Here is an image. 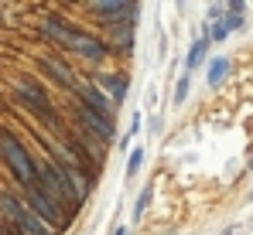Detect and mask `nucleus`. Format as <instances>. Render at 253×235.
Listing matches in <instances>:
<instances>
[{
  "instance_id": "17",
  "label": "nucleus",
  "mask_w": 253,
  "mask_h": 235,
  "mask_svg": "<svg viewBox=\"0 0 253 235\" xmlns=\"http://www.w3.org/2000/svg\"><path fill=\"white\" fill-rule=\"evenodd\" d=\"M188 89H192V75L185 72V75L178 78V85H174V106H185V99H188Z\"/></svg>"
},
{
  "instance_id": "19",
  "label": "nucleus",
  "mask_w": 253,
  "mask_h": 235,
  "mask_svg": "<svg viewBox=\"0 0 253 235\" xmlns=\"http://www.w3.org/2000/svg\"><path fill=\"white\" fill-rule=\"evenodd\" d=\"M147 130H151V133H161V116L151 119V126H147Z\"/></svg>"
},
{
  "instance_id": "18",
  "label": "nucleus",
  "mask_w": 253,
  "mask_h": 235,
  "mask_svg": "<svg viewBox=\"0 0 253 235\" xmlns=\"http://www.w3.org/2000/svg\"><path fill=\"white\" fill-rule=\"evenodd\" d=\"M140 126H144V116H140V109H133V116H130V126H126V136L120 140V147H126L137 133H140Z\"/></svg>"
},
{
  "instance_id": "9",
  "label": "nucleus",
  "mask_w": 253,
  "mask_h": 235,
  "mask_svg": "<svg viewBox=\"0 0 253 235\" xmlns=\"http://www.w3.org/2000/svg\"><path fill=\"white\" fill-rule=\"evenodd\" d=\"M38 65H42V68H44V72H48L51 78H55V82H58L62 89H79V82H76L72 68H69L65 62H58V58H42Z\"/></svg>"
},
{
  "instance_id": "2",
  "label": "nucleus",
  "mask_w": 253,
  "mask_h": 235,
  "mask_svg": "<svg viewBox=\"0 0 253 235\" xmlns=\"http://www.w3.org/2000/svg\"><path fill=\"white\" fill-rule=\"evenodd\" d=\"M0 157H3L7 170L17 177V184H21L24 191L38 184V160L28 154V147H24L7 126H0Z\"/></svg>"
},
{
  "instance_id": "14",
  "label": "nucleus",
  "mask_w": 253,
  "mask_h": 235,
  "mask_svg": "<svg viewBox=\"0 0 253 235\" xmlns=\"http://www.w3.org/2000/svg\"><path fill=\"white\" fill-rule=\"evenodd\" d=\"M140 167H144V143H137L130 150V157H126V181H133L140 174Z\"/></svg>"
},
{
  "instance_id": "10",
  "label": "nucleus",
  "mask_w": 253,
  "mask_h": 235,
  "mask_svg": "<svg viewBox=\"0 0 253 235\" xmlns=\"http://www.w3.org/2000/svg\"><path fill=\"white\" fill-rule=\"evenodd\" d=\"M133 21L130 24H117V28H110V34H106V44H110V51L117 48V51H124V55H130L133 51Z\"/></svg>"
},
{
  "instance_id": "23",
  "label": "nucleus",
  "mask_w": 253,
  "mask_h": 235,
  "mask_svg": "<svg viewBox=\"0 0 253 235\" xmlns=\"http://www.w3.org/2000/svg\"><path fill=\"white\" fill-rule=\"evenodd\" d=\"M168 235H174V232H168Z\"/></svg>"
},
{
  "instance_id": "15",
  "label": "nucleus",
  "mask_w": 253,
  "mask_h": 235,
  "mask_svg": "<svg viewBox=\"0 0 253 235\" xmlns=\"http://www.w3.org/2000/svg\"><path fill=\"white\" fill-rule=\"evenodd\" d=\"M151 198H154V184H144V191L137 195V201H133V222H140L144 218V211H147V204H151Z\"/></svg>"
},
{
  "instance_id": "4",
  "label": "nucleus",
  "mask_w": 253,
  "mask_h": 235,
  "mask_svg": "<svg viewBox=\"0 0 253 235\" xmlns=\"http://www.w3.org/2000/svg\"><path fill=\"white\" fill-rule=\"evenodd\" d=\"M99 24L106 28H117V24H137V14H140V3H130V0H96L85 7Z\"/></svg>"
},
{
  "instance_id": "20",
  "label": "nucleus",
  "mask_w": 253,
  "mask_h": 235,
  "mask_svg": "<svg viewBox=\"0 0 253 235\" xmlns=\"http://www.w3.org/2000/svg\"><path fill=\"white\" fill-rule=\"evenodd\" d=\"M113 235H130V229H126V225H117V229H113Z\"/></svg>"
},
{
  "instance_id": "1",
  "label": "nucleus",
  "mask_w": 253,
  "mask_h": 235,
  "mask_svg": "<svg viewBox=\"0 0 253 235\" xmlns=\"http://www.w3.org/2000/svg\"><path fill=\"white\" fill-rule=\"evenodd\" d=\"M42 34L48 41H55L58 48H69V51L83 55L89 62H103L110 55V44L106 41H99V38H92V34H85V31H79V28H72L69 21H62L55 14H44L42 17Z\"/></svg>"
},
{
  "instance_id": "6",
  "label": "nucleus",
  "mask_w": 253,
  "mask_h": 235,
  "mask_svg": "<svg viewBox=\"0 0 253 235\" xmlns=\"http://www.w3.org/2000/svg\"><path fill=\"white\" fill-rule=\"evenodd\" d=\"M14 96L24 102V106H31L38 116H44V119H55V109H51V102H48V96H44L42 89L31 82V78H21L17 82V89H14Z\"/></svg>"
},
{
  "instance_id": "8",
  "label": "nucleus",
  "mask_w": 253,
  "mask_h": 235,
  "mask_svg": "<svg viewBox=\"0 0 253 235\" xmlns=\"http://www.w3.org/2000/svg\"><path fill=\"white\" fill-rule=\"evenodd\" d=\"M92 82L110 96V102H113V106H120V102L126 99V92H130V78H126L124 72H103V75L92 78Z\"/></svg>"
},
{
  "instance_id": "22",
  "label": "nucleus",
  "mask_w": 253,
  "mask_h": 235,
  "mask_svg": "<svg viewBox=\"0 0 253 235\" xmlns=\"http://www.w3.org/2000/svg\"><path fill=\"white\" fill-rule=\"evenodd\" d=\"M250 201H253V191H250Z\"/></svg>"
},
{
  "instance_id": "13",
  "label": "nucleus",
  "mask_w": 253,
  "mask_h": 235,
  "mask_svg": "<svg viewBox=\"0 0 253 235\" xmlns=\"http://www.w3.org/2000/svg\"><path fill=\"white\" fill-rule=\"evenodd\" d=\"M243 14H247V3H243V0L226 3V17H222V21H226V28H229V31H240V28L247 24V17H243Z\"/></svg>"
},
{
  "instance_id": "11",
  "label": "nucleus",
  "mask_w": 253,
  "mask_h": 235,
  "mask_svg": "<svg viewBox=\"0 0 253 235\" xmlns=\"http://www.w3.org/2000/svg\"><path fill=\"white\" fill-rule=\"evenodd\" d=\"M209 44L212 41L202 34V38H195L192 44H188V55H185V72L192 75V72H199L202 65H206V55H209Z\"/></svg>"
},
{
  "instance_id": "21",
  "label": "nucleus",
  "mask_w": 253,
  "mask_h": 235,
  "mask_svg": "<svg viewBox=\"0 0 253 235\" xmlns=\"http://www.w3.org/2000/svg\"><path fill=\"white\" fill-rule=\"evenodd\" d=\"M247 167H250V170H253V157H250V164H247Z\"/></svg>"
},
{
  "instance_id": "5",
  "label": "nucleus",
  "mask_w": 253,
  "mask_h": 235,
  "mask_svg": "<svg viewBox=\"0 0 253 235\" xmlns=\"http://www.w3.org/2000/svg\"><path fill=\"white\" fill-rule=\"evenodd\" d=\"M24 204H28V208H31V211H35V215H38L42 222H48V225H51L55 232L69 225V215L62 211V204H55V201H51V198L44 195V191L38 188V184L24 191Z\"/></svg>"
},
{
  "instance_id": "16",
  "label": "nucleus",
  "mask_w": 253,
  "mask_h": 235,
  "mask_svg": "<svg viewBox=\"0 0 253 235\" xmlns=\"http://www.w3.org/2000/svg\"><path fill=\"white\" fill-rule=\"evenodd\" d=\"M233 31L226 28V21H215V24H206V38L212 41V44H226V38H229Z\"/></svg>"
},
{
  "instance_id": "7",
  "label": "nucleus",
  "mask_w": 253,
  "mask_h": 235,
  "mask_svg": "<svg viewBox=\"0 0 253 235\" xmlns=\"http://www.w3.org/2000/svg\"><path fill=\"white\" fill-rule=\"evenodd\" d=\"M79 123H83L85 136L92 133L99 143H110L117 133H113V119L110 116H99V113H92V109H85V106H79Z\"/></svg>"
},
{
  "instance_id": "12",
  "label": "nucleus",
  "mask_w": 253,
  "mask_h": 235,
  "mask_svg": "<svg viewBox=\"0 0 253 235\" xmlns=\"http://www.w3.org/2000/svg\"><path fill=\"white\" fill-rule=\"evenodd\" d=\"M229 68H233V62H229L226 55L209 58V65H206V82H209V89H219V85L229 78Z\"/></svg>"
},
{
  "instance_id": "3",
  "label": "nucleus",
  "mask_w": 253,
  "mask_h": 235,
  "mask_svg": "<svg viewBox=\"0 0 253 235\" xmlns=\"http://www.w3.org/2000/svg\"><path fill=\"white\" fill-rule=\"evenodd\" d=\"M0 208H3V218H7V225H10L14 232H21V235H55V229H51L48 222H42L21 198L0 195Z\"/></svg>"
}]
</instances>
